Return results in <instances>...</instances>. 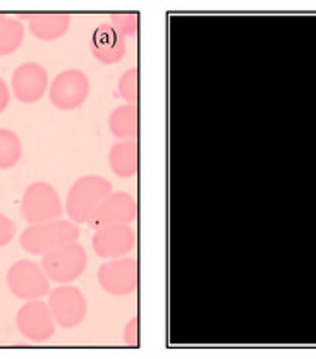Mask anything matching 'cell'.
Segmentation results:
<instances>
[{"label":"cell","mask_w":316,"mask_h":359,"mask_svg":"<svg viewBox=\"0 0 316 359\" xmlns=\"http://www.w3.org/2000/svg\"><path fill=\"white\" fill-rule=\"evenodd\" d=\"M79 227L74 222H66V220H50V222L32 224L22 231L19 236V244L29 255H41L43 257L48 251L55 248L64 246L78 241Z\"/></svg>","instance_id":"cell-1"},{"label":"cell","mask_w":316,"mask_h":359,"mask_svg":"<svg viewBox=\"0 0 316 359\" xmlns=\"http://www.w3.org/2000/svg\"><path fill=\"white\" fill-rule=\"evenodd\" d=\"M112 193V184L102 175H83L71 186L66 212L71 222L86 224L98 205Z\"/></svg>","instance_id":"cell-2"},{"label":"cell","mask_w":316,"mask_h":359,"mask_svg":"<svg viewBox=\"0 0 316 359\" xmlns=\"http://www.w3.org/2000/svg\"><path fill=\"white\" fill-rule=\"evenodd\" d=\"M88 265V255L78 241L48 251L41 258V269L57 284H71L78 280Z\"/></svg>","instance_id":"cell-3"},{"label":"cell","mask_w":316,"mask_h":359,"mask_svg":"<svg viewBox=\"0 0 316 359\" xmlns=\"http://www.w3.org/2000/svg\"><path fill=\"white\" fill-rule=\"evenodd\" d=\"M21 215L29 225L60 219L62 201H60L55 188L45 181H36L29 184L22 194Z\"/></svg>","instance_id":"cell-4"},{"label":"cell","mask_w":316,"mask_h":359,"mask_svg":"<svg viewBox=\"0 0 316 359\" xmlns=\"http://www.w3.org/2000/svg\"><path fill=\"white\" fill-rule=\"evenodd\" d=\"M7 287L19 299H41L50 291L47 273L32 259H19L7 270Z\"/></svg>","instance_id":"cell-5"},{"label":"cell","mask_w":316,"mask_h":359,"mask_svg":"<svg viewBox=\"0 0 316 359\" xmlns=\"http://www.w3.org/2000/svg\"><path fill=\"white\" fill-rule=\"evenodd\" d=\"M90 79L79 69H66L53 78L48 88L50 102L60 110H74L90 97Z\"/></svg>","instance_id":"cell-6"},{"label":"cell","mask_w":316,"mask_h":359,"mask_svg":"<svg viewBox=\"0 0 316 359\" xmlns=\"http://www.w3.org/2000/svg\"><path fill=\"white\" fill-rule=\"evenodd\" d=\"M98 284L110 296H129L138 289V259L123 257L107 259L98 269Z\"/></svg>","instance_id":"cell-7"},{"label":"cell","mask_w":316,"mask_h":359,"mask_svg":"<svg viewBox=\"0 0 316 359\" xmlns=\"http://www.w3.org/2000/svg\"><path fill=\"white\" fill-rule=\"evenodd\" d=\"M48 306H50L55 323H59L62 328L81 325L88 313L86 296L78 287L69 284H60L59 287L50 291Z\"/></svg>","instance_id":"cell-8"},{"label":"cell","mask_w":316,"mask_h":359,"mask_svg":"<svg viewBox=\"0 0 316 359\" xmlns=\"http://www.w3.org/2000/svg\"><path fill=\"white\" fill-rule=\"evenodd\" d=\"M16 325L18 330L32 342H47L55 334V318L48 303L41 299H32L19 308Z\"/></svg>","instance_id":"cell-9"},{"label":"cell","mask_w":316,"mask_h":359,"mask_svg":"<svg viewBox=\"0 0 316 359\" xmlns=\"http://www.w3.org/2000/svg\"><path fill=\"white\" fill-rule=\"evenodd\" d=\"M138 217V205L131 194L124 193V191H117V193H110L109 196L102 201L100 205L95 208L88 219V224L93 231L97 229L107 227V225H119L135 222Z\"/></svg>","instance_id":"cell-10"},{"label":"cell","mask_w":316,"mask_h":359,"mask_svg":"<svg viewBox=\"0 0 316 359\" xmlns=\"http://www.w3.org/2000/svg\"><path fill=\"white\" fill-rule=\"evenodd\" d=\"M91 246L95 255L102 259L128 257L136 246V232L129 224L107 225L95 231Z\"/></svg>","instance_id":"cell-11"},{"label":"cell","mask_w":316,"mask_h":359,"mask_svg":"<svg viewBox=\"0 0 316 359\" xmlns=\"http://www.w3.org/2000/svg\"><path fill=\"white\" fill-rule=\"evenodd\" d=\"M13 93L19 102L35 103L41 100L48 88V74L38 62H25L13 74Z\"/></svg>","instance_id":"cell-12"},{"label":"cell","mask_w":316,"mask_h":359,"mask_svg":"<svg viewBox=\"0 0 316 359\" xmlns=\"http://www.w3.org/2000/svg\"><path fill=\"white\" fill-rule=\"evenodd\" d=\"M90 50L95 59L105 66L119 64L125 55V38L110 22H104L95 29Z\"/></svg>","instance_id":"cell-13"},{"label":"cell","mask_w":316,"mask_h":359,"mask_svg":"<svg viewBox=\"0 0 316 359\" xmlns=\"http://www.w3.org/2000/svg\"><path fill=\"white\" fill-rule=\"evenodd\" d=\"M22 18L28 21V28L33 33V36L45 41H52L64 36V34L69 32L71 26V16L62 13L25 14Z\"/></svg>","instance_id":"cell-14"},{"label":"cell","mask_w":316,"mask_h":359,"mask_svg":"<svg viewBox=\"0 0 316 359\" xmlns=\"http://www.w3.org/2000/svg\"><path fill=\"white\" fill-rule=\"evenodd\" d=\"M109 165L117 177L128 179L136 175L139 167L138 143L135 140H123L114 143L109 151Z\"/></svg>","instance_id":"cell-15"},{"label":"cell","mask_w":316,"mask_h":359,"mask_svg":"<svg viewBox=\"0 0 316 359\" xmlns=\"http://www.w3.org/2000/svg\"><path fill=\"white\" fill-rule=\"evenodd\" d=\"M139 112L136 103H124L110 112L109 129L117 140H135L138 136Z\"/></svg>","instance_id":"cell-16"},{"label":"cell","mask_w":316,"mask_h":359,"mask_svg":"<svg viewBox=\"0 0 316 359\" xmlns=\"http://www.w3.org/2000/svg\"><path fill=\"white\" fill-rule=\"evenodd\" d=\"M25 26L16 18L0 16V55H9L21 47Z\"/></svg>","instance_id":"cell-17"},{"label":"cell","mask_w":316,"mask_h":359,"mask_svg":"<svg viewBox=\"0 0 316 359\" xmlns=\"http://www.w3.org/2000/svg\"><path fill=\"white\" fill-rule=\"evenodd\" d=\"M22 144L14 131L0 128V170L13 169L21 160Z\"/></svg>","instance_id":"cell-18"},{"label":"cell","mask_w":316,"mask_h":359,"mask_svg":"<svg viewBox=\"0 0 316 359\" xmlns=\"http://www.w3.org/2000/svg\"><path fill=\"white\" fill-rule=\"evenodd\" d=\"M117 93L124 98L125 103H136L139 93V74L138 69L131 67L123 72L117 83Z\"/></svg>","instance_id":"cell-19"},{"label":"cell","mask_w":316,"mask_h":359,"mask_svg":"<svg viewBox=\"0 0 316 359\" xmlns=\"http://www.w3.org/2000/svg\"><path fill=\"white\" fill-rule=\"evenodd\" d=\"M110 25L117 29L123 36H135L139 29L138 13H116L110 14Z\"/></svg>","instance_id":"cell-20"},{"label":"cell","mask_w":316,"mask_h":359,"mask_svg":"<svg viewBox=\"0 0 316 359\" xmlns=\"http://www.w3.org/2000/svg\"><path fill=\"white\" fill-rule=\"evenodd\" d=\"M16 236V224L7 215L0 213V248L7 246Z\"/></svg>","instance_id":"cell-21"},{"label":"cell","mask_w":316,"mask_h":359,"mask_svg":"<svg viewBox=\"0 0 316 359\" xmlns=\"http://www.w3.org/2000/svg\"><path fill=\"white\" fill-rule=\"evenodd\" d=\"M124 342L131 347L139 346V320H129L128 325L124 328Z\"/></svg>","instance_id":"cell-22"},{"label":"cell","mask_w":316,"mask_h":359,"mask_svg":"<svg viewBox=\"0 0 316 359\" xmlns=\"http://www.w3.org/2000/svg\"><path fill=\"white\" fill-rule=\"evenodd\" d=\"M9 102H11V91L9 88H7L6 81L0 78V112H4V110L7 109Z\"/></svg>","instance_id":"cell-23"}]
</instances>
